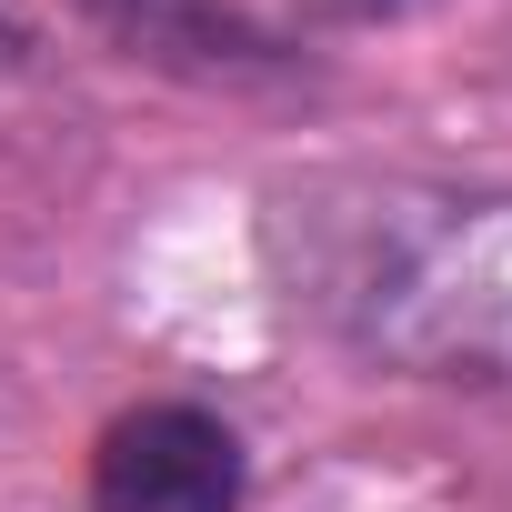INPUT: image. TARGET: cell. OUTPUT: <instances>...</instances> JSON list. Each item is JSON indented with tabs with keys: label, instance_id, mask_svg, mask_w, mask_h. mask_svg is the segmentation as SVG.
<instances>
[{
	"label": "cell",
	"instance_id": "6da1fadb",
	"mask_svg": "<svg viewBox=\"0 0 512 512\" xmlns=\"http://www.w3.org/2000/svg\"><path fill=\"white\" fill-rule=\"evenodd\" d=\"M292 302L412 382H512V191L322 181L282 221Z\"/></svg>",
	"mask_w": 512,
	"mask_h": 512
},
{
	"label": "cell",
	"instance_id": "7a4b0ae2",
	"mask_svg": "<svg viewBox=\"0 0 512 512\" xmlns=\"http://www.w3.org/2000/svg\"><path fill=\"white\" fill-rule=\"evenodd\" d=\"M91 512H241V432L201 402H141L91 452Z\"/></svg>",
	"mask_w": 512,
	"mask_h": 512
},
{
	"label": "cell",
	"instance_id": "3957f363",
	"mask_svg": "<svg viewBox=\"0 0 512 512\" xmlns=\"http://www.w3.org/2000/svg\"><path fill=\"white\" fill-rule=\"evenodd\" d=\"M71 11L141 71L171 81H282L292 51L241 11V0H71Z\"/></svg>",
	"mask_w": 512,
	"mask_h": 512
},
{
	"label": "cell",
	"instance_id": "277c9868",
	"mask_svg": "<svg viewBox=\"0 0 512 512\" xmlns=\"http://www.w3.org/2000/svg\"><path fill=\"white\" fill-rule=\"evenodd\" d=\"M322 21H412V11H432V0H312Z\"/></svg>",
	"mask_w": 512,
	"mask_h": 512
}]
</instances>
